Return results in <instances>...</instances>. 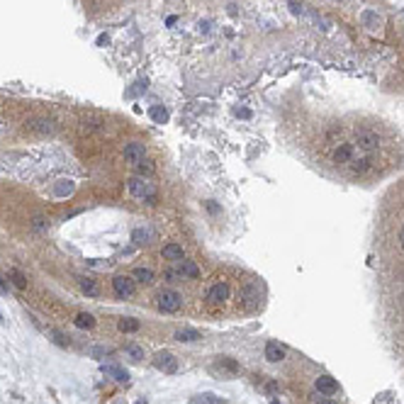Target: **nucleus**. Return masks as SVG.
<instances>
[{"instance_id": "obj_35", "label": "nucleus", "mask_w": 404, "mask_h": 404, "mask_svg": "<svg viewBox=\"0 0 404 404\" xmlns=\"http://www.w3.org/2000/svg\"><path fill=\"white\" fill-rule=\"evenodd\" d=\"M236 115L239 117H251V112H249V110H236Z\"/></svg>"}, {"instance_id": "obj_23", "label": "nucleus", "mask_w": 404, "mask_h": 404, "mask_svg": "<svg viewBox=\"0 0 404 404\" xmlns=\"http://www.w3.org/2000/svg\"><path fill=\"white\" fill-rule=\"evenodd\" d=\"M124 355H129L132 360H142L144 358V348L137 346V344H127L124 346Z\"/></svg>"}, {"instance_id": "obj_30", "label": "nucleus", "mask_w": 404, "mask_h": 404, "mask_svg": "<svg viewBox=\"0 0 404 404\" xmlns=\"http://www.w3.org/2000/svg\"><path fill=\"white\" fill-rule=\"evenodd\" d=\"M51 336H54V344H56V346L68 348V344H71V341H68V336H63L61 331H51Z\"/></svg>"}, {"instance_id": "obj_31", "label": "nucleus", "mask_w": 404, "mask_h": 404, "mask_svg": "<svg viewBox=\"0 0 404 404\" xmlns=\"http://www.w3.org/2000/svg\"><path fill=\"white\" fill-rule=\"evenodd\" d=\"M290 12H292V15H302V5H300L297 0H290Z\"/></svg>"}, {"instance_id": "obj_10", "label": "nucleus", "mask_w": 404, "mask_h": 404, "mask_svg": "<svg viewBox=\"0 0 404 404\" xmlns=\"http://www.w3.org/2000/svg\"><path fill=\"white\" fill-rule=\"evenodd\" d=\"M317 390L324 395V397H331V395H336L339 392V385H336V380L329 375H321L317 377Z\"/></svg>"}, {"instance_id": "obj_22", "label": "nucleus", "mask_w": 404, "mask_h": 404, "mask_svg": "<svg viewBox=\"0 0 404 404\" xmlns=\"http://www.w3.org/2000/svg\"><path fill=\"white\" fill-rule=\"evenodd\" d=\"M368 163H370L368 158H353V161H351V171H353V175H363L368 168H370Z\"/></svg>"}, {"instance_id": "obj_25", "label": "nucleus", "mask_w": 404, "mask_h": 404, "mask_svg": "<svg viewBox=\"0 0 404 404\" xmlns=\"http://www.w3.org/2000/svg\"><path fill=\"white\" fill-rule=\"evenodd\" d=\"M119 331H124V334H129V331H137L139 329V321L137 319H132V317H127V319H119Z\"/></svg>"}, {"instance_id": "obj_29", "label": "nucleus", "mask_w": 404, "mask_h": 404, "mask_svg": "<svg viewBox=\"0 0 404 404\" xmlns=\"http://www.w3.org/2000/svg\"><path fill=\"white\" fill-rule=\"evenodd\" d=\"M110 353H112V348H110V346H95V348H90V355H93V358H98V360H100V358H105V355H110Z\"/></svg>"}, {"instance_id": "obj_36", "label": "nucleus", "mask_w": 404, "mask_h": 404, "mask_svg": "<svg viewBox=\"0 0 404 404\" xmlns=\"http://www.w3.org/2000/svg\"><path fill=\"white\" fill-rule=\"evenodd\" d=\"M400 246H402V251H404V227H402V231H400Z\"/></svg>"}, {"instance_id": "obj_38", "label": "nucleus", "mask_w": 404, "mask_h": 404, "mask_svg": "<svg viewBox=\"0 0 404 404\" xmlns=\"http://www.w3.org/2000/svg\"><path fill=\"white\" fill-rule=\"evenodd\" d=\"M137 404H146V400H144V397H142V400H139V402H137Z\"/></svg>"}, {"instance_id": "obj_37", "label": "nucleus", "mask_w": 404, "mask_h": 404, "mask_svg": "<svg viewBox=\"0 0 404 404\" xmlns=\"http://www.w3.org/2000/svg\"><path fill=\"white\" fill-rule=\"evenodd\" d=\"M0 292H7V288H5V285H2V283H0Z\"/></svg>"}, {"instance_id": "obj_26", "label": "nucleus", "mask_w": 404, "mask_h": 404, "mask_svg": "<svg viewBox=\"0 0 404 404\" xmlns=\"http://www.w3.org/2000/svg\"><path fill=\"white\" fill-rule=\"evenodd\" d=\"M151 236H153V234L149 229H134L132 231V241H137V244H149Z\"/></svg>"}, {"instance_id": "obj_19", "label": "nucleus", "mask_w": 404, "mask_h": 404, "mask_svg": "<svg viewBox=\"0 0 404 404\" xmlns=\"http://www.w3.org/2000/svg\"><path fill=\"white\" fill-rule=\"evenodd\" d=\"M139 283H144V285H151L153 283V270L151 268H134V273H132Z\"/></svg>"}, {"instance_id": "obj_6", "label": "nucleus", "mask_w": 404, "mask_h": 404, "mask_svg": "<svg viewBox=\"0 0 404 404\" xmlns=\"http://www.w3.org/2000/svg\"><path fill=\"white\" fill-rule=\"evenodd\" d=\"M112 290H115L117 297H132L137 288H134L132 278H127V275H117L115 280H112Z\"/></svg>"}, {"instance_id": "obj_12", "label": "nucleus", "mask_w": 404, "mask_h": 404, "mask_svg": "<svg viewBox=\"0 0 404 404\" xmlns=\"http://www.w3.org/2000/svg\"><path fill=\"white\" fill-rule=\"evenodd\" d=\"M334 161H339V163H351V161H353V149L348 144H341L336 151H334Z\"/></svg>"}, {"instance_id": "obj_16", "label": "nucleus", "mask_w": 404, "mask_h": 404, "mask_svg": "<svg viewBox=\"0 0 404 404\" xmlns=\"http://www.w3.org/2000/svg\"><path fill=\"white\" fill-rule=\"evenodd\" d=\"M163 258L166 260H183V246H178V244H168V246H163Z\"/></svg>"}, {"instance_id": "obj_13", "label": "nucleus", "mask_w": 404, "mask_h": 404, "mask_svg": "<svg viewBox=\"0 0 404 404\" xmlns=\"http://www.w3.org/2000/svg\"><path fill=\"white\" fill-rule=\"evenodd\" d=\"M178 270H180L183 278H198V275H200V268H198L193 260H185V258L180 260V268H178Z\"/></svg>"}, {"instance_id": "obj_11", "label": "nucleus", "mask_w": 404, "mask_h": 404, "mask_svg": "<svg viewBox=\"0 0 404 404\" xmlns=\"http://www.w3.org/2000/svg\"><path fill=\"white\" fill-rule=\"evenodd\" d=\"M200 331H195V329H180V331H175V341H180V344H193V341H200Z\"/></svg>"}, {"instance_id": "obj_4", "label": "nucleus", "mask_w": 404, "mask_h": 404, "mask_svg": "<svg viewBox=\"0 0 404 404\" xmlns=\"http://www.w3.org/2000/svg\"><path fill=\"white\" fill-rule=\"evenodd\" d=\"M144 158H146L144 144H139V142H132V144L124 146V161H127V163H132V166H139Z\"/></svg>"}, {"instance_id": "obj_8", "label": "nucleus", "mask_w": 404, "mask_h": 404, "mask_svg": "<svg viewBox=\"0 0 404 404\" xmlns=\"http://www.w3.org/2000/svg\"><path fill=\"white\" fill-rule=\"evenodd\" d=\"M207 300H209L212 304H219V302L229 300V285H227V283H217V285H212L209 292H207Z\"/></svg>"}, {"instance_id": "obj_24", "label": "nucleus", "mask_w": 404, "mask_h": 404, "mask_svg": "<svg viewBox=\"0 0 404 404\" xmlns=\"http://www.w3.org/2000/svg\"><path fill=\"white\" fill-rule=\"evenodd\" d=\"M190 404H224L219 397H214V395H209V392H204V395H198V397H193Z\"/></svg>"}, {"instance_id": "obj_21", "label": "nucleus", "mask_w": 404, "mask_h": 404, "mask_svg": "<svg viewBox=\"0 0 404 404\" xmlns=\"http://www.w3.org/2000/svg\"><path fill=\"white\" fill-rule=\"evenodd\" d=\"M76 326L78 329H93L95 326V317L88 314V312H81V314H76Z\"/></svg>"}, {"instance_id": "obj_14", "label": "nucleus", "mask_w": 404, "mask_h": 404, "mask_svg": "<svg viewBox=\"0 0 404 404\" xmlns=\"http://www.w3.org/2000/svg\"><path fill=\"white\" fill-rule=\"evenodd\" d=\"M265 358H268L270 363H278V360H283V358H285V351L278 346V344H273V341H270V344L265 346Z\"/></svg>"}, {"instance_id": "obj_27", "label": "nucleus", "mask_w": 404, "mask_h": 404, "mask_svg": "<svg viewBox=\"0 0 404 404\" xmlns=\"http://www.w3.org/2000/svg\"><path fill=\"white\" fill-rule=\"evenodd\" d=\"M137 168H139V175H142V178H151V175L156 173L153 163H151V161H146V158L142 161V163H139V166H137Z\"/></svg>"}, {"instance_id": "obj_3", "label": "nucleus", "mask_w": 404, "mask_h": 404, "mask_svg": "<svg viewBox=\"0 0 404 404\" xmlns=\"http://www.w3.org/2000/svg\"><path fill=\"white\" fill-rule=\"evenodd\" d=\"M153 368L156 370H163V373H175L178 370V360L171 351H158L153 355Z\"/></svg>"}, {"instance_id": "obj_9", "label": "nucleus", "mask_w": 404, "mask_h": 404, "mask_svg": "<svg viewBox=\"0 0 404 404\" xmlns=\"http://www.w3.org/2000/svg\"><path fill=\"white\" fill-rule=\"evenodd\" d=\"M360 22H363L365 29L375 32V29L382 27V15H377L375 10H363V12H360Z\"/></svg>"}, {"instance_id": "obj_17", "label": "nucleus", "mask_w": 404, "mask_h": 404, "mask_svg": "<svg viewBox=\"0 0 404 404\" xmlns=\"http://www.w3.org/2000/svg\"><path fill=\"white\" fill-rule=\"evenodd\" d=\"M78 285H81V290L86 292L88 297H98V292H100L98 283H95L93 278H78Z\"/></svg>"}, {"instance_id": "obj_7", "label": "nucleus", "mask_w": 404, "mask_h": 404, "mask_svg": "<svg viewBox=\"0 0 404 404\" xmlns=\"http://www.w3.org/2000/svg\"><path fill=\"white\" fill-rule=\"evenodd\" d=\"M100 370H102L107 377H112L115 382H124V385L129 382V373H127L124 368L115 365V363H102V365H100Z\"/></svg>"}, {"instance_id": "obj_5", "label": "nucleus", "mask_w": 404, "mask_h": 404, "mask_svg": "<svg viewBox=\"0 0 404 404\" xmlns=\"http://www.w3.org/2000/svg\"><path fill=\"white\" fill-rule=\"evenodd\" d=\"M355 144H358V149H363V151H375L377 144H380V137H377L375 132H370V129H360L355 134Z\"/></svg>"}, {"instance_id": "obj_32", "label": "nucleus", "mask_w": 404, "mask_h": 404, "mask_svg": "<svg viewBox=\"0 0 404 404\" xmlns=\"http://www.w3.org/2000/svg\"><path fill=\"white\" fill-rule=\"evenodd\" d=\"M44 227H49L47 219H44V217H37V219H34V229H44Z\"/></svg>"}, {"instance_id": "obj_2", "label": "nucleus", "mask_w": 404, "mask_h": 404, "mask_svg": "<svg viewBox=\"0 0 404 404\" xmlns=\"http://www.w3.org/2000/svg\"><path fill=\"white\" fill-rule=\"evenodd\" d=\"M180 304H183V297L175 292V290H161L158 292V307L163 309V312H178L180 309Z\"/></svg>"}, {"instance_id": "obj_18", "label": "nucleus", "mask_w": 404, "mask_h": 404, "mask_svg": "<svg viewBox=\"0 0 404 404\" xmlns=\"http://www.w3.org/2000/svg\"><path fill=\"white\" fill-rule=\"evenodd\" d=\"M76 190V185H73V180H58L56 188H54V193H56V198H68L71 193Z\"/></svg>"}, {"instance_id": "obj_15", "label": "nucleus", "mask_w": 404, "mask_h": 404, "mask_svg": "<svg viewBox=\"0 0 404 404\" xmlns=\"http://www.w3.org/2000/svg\"><path fill=\"white\" fill-rule=\"evenodd\" d=\"M149 117H151L156 124H166V122H168V110H166L163 105H153V107L149 110Z\"/></svg>"}, {"instance_id": "obj_1", "label": "nucleus", "mask_w": 404, "mask_h": 404, "mask_svg": "<svg viewBox=\"0 0 404 404\" xmlns=\"http://www.w3.org/2000/svg\"><path fill=\"white\" fill-rule=\"evenodd\" d=\"M127 190H129L132 198H137L139 202H146V204H156V200H158V193H156L153 183H149L146 178H129Z\"/></svg>"}, {"instance_id": "obj_33", "label": "nucleus", "mask_w": 404, "mask_h": 404, "mask_svg": "<svg viewBox=\"0 0 404 404\" xmlns=\"http://www.w3.org/2000/svg\"><path fill=\"white\" fill-rule=\"evenodd\" d=\"M317 404H336V402H334V400H329V397H319Z\"/></svg>"}, {"instance_id": "obj_34", "label": "nucleus", "mask_w": 404, "mask_h": 404, "mask_svg": "<svg viewBox=\"0 0 404 404\" xmlns=\"http://www.w3.org/2000/svg\"><path fill=\"white\" fill-rule=\"evenodd\" d=\"M207 209H209L212 214H217V212H219V207H217V204H212V202H207Z\"/></svg>"}, {"instance_id": "obj_39", "label": "nucleus", "mask_w": 404, "mask_h": 404, "mask_svg": "<svg viewBox=\"0 0 404 404\" xmlns=\"http://www.w3.org/2000/svg\"><path fill=\"white\" fill-rule=\"evenodd\" d=\"M270 404H280V402H278V400H273V402H270Z\"/></svg>"}, {"instance_id": "obj_20", "label": "nucleus", "mask_w": 404, "mask_h": 404, "mask_svg": "<svg viewBox=\"0 0 404 404\" xmlns=\"http://www.w3.org/2000/svg\"><path fill=\"white\" fill-rule=\"evenodd\" d=\"M29 129H34V132H39V134H51V132H54V127H51L49 119H34V122L29 124Z\"/></svg>"}, {"instance_id": "obj_28", "label": "nucleus", "mask_w": 404, "mask_h": 404, "mask_svg": "<svg viewBox=\"0 0 404 404\" xmlns=\"http://www.w3.org/2000/svg\"><path fill=\"white\" fill-rule=\"evenodd\" d=\"M10 278H12V283H15V288H20V290H25L27 288V278L20 273V270H10Z\"/></svg>"}]
</instances>
